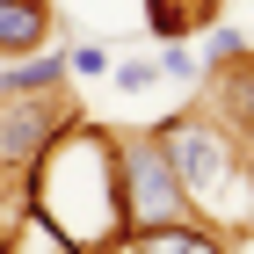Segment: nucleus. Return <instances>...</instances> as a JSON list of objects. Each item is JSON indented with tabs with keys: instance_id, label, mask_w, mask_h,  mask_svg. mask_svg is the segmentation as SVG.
<instances>
[{
	"instance_id": "423d86ee",
	"label": "nucleus",
	"mask_w": 254,
	"mask_h": 254,
	"mask_svg": "<svg viewBox=\"0 0 254 254\" xmlns=\"http://www.w3.org/2000/svg\"><path fill=\"white\" fill-rule=\"evenodd\" d=\"M59 80H65V59H29V65H0V102L7 95H59Z\"/></svg>"
},
{
	"instance_id": "6e6552de",
	"label": "nucleus",
	"mask_w": 254,
	"mask_h": 254,
	"mask_svg": "<svg viewBox=\"0 0 254 254\" xmlns=\"http://www.w3.org/2000/svg\"><path fill=\"white\" fill-rule=\"evenodd\" d=\"M218 102H225V124L254 138V65H225V80H218Z\"/></svg>"
},
{
	"instance_id": "f257e3e1",
	"label": "nucleus",
	"mask_w": 254,
	"mask_h": 254,
	"mask_svg": "<svg viewBox=\"0 0 254 254\" xmlns=\"http://www.w3.org/2000/svg\"><path fill=\"white\" fill-rule=\"evenodd\" d=\"M37 211L51 218V233L87 247V240H117L124 233V175H117V145L87 124H65L37 160Z\"/></svg>"
},
{
	"instance_id": "1a4fd4ad",
	"label": "nucleus",
	"mask_w": 254,
	"mask_h": 254,
	"mask_svg": "<svg viewBox=\"0 0 254 254\" xmlns=\"http://www.w3.org/2000/svg\"><path fill=\"white\" fill-rule=\"evenodd\" d=\"M109 80H117L124 95H145V87H160V65H145V59H131V65H109Z\"/></svg>"
},
{
	"instance_id": "20e7f679",
	"label": "nucleus",
	"mask_w": 254,
	"mask_h": 254,
	"mask_svg": "<svg viewBox=\"0 0 254 254\" xmlns=\"http://www.w3.org/2000/svg\"><path fill=\"white\" fill-rule=\"evenodd\" d=\"M73 117L80 109H65L59 95H7L0 102V160H7V167H29Z\"/></svg>"
},
{
	"instance_id": "0eeeda50",
	"label": "nucleus",
	"mask_w": 254,
	"mask_h": 254,
	"mask_svg": "<svg viewBox=\"0 0 254 254\" xmlns=\"http://www.w3.org/2000/svg\"><path fill=\"white\" fill-rule=\"evenodd\" d=\"M203 15H211V0H153V7H145V29L167 37V44H182Z\"/></svg>"
},
{
	"instance_id": "9d476101",
	"label": "nucleus",
	"mask_w": 254,
	"mask_h": 254,
	"mask_svg": "<svg viewBox=\"0 0 254 254\" xmlns=\"http://www.w3.org/2000/svg\"><path fill=\"white\" fill-rule=\"evenodd\" d=\"M153 65H160V80H196V73H203V65H196V51H182V44H167Z\"/></svg>"
},
{
	"instance_id": "9b49d317",
	"label": "nucleus",
	"mask_w": 254,
	"mask_h": 254,
	"mask_svg": "<svg viewBox=\"0 0 254 254\" xmlns=\"http://www.w3.org/2000/svg\"><path fill=\"white\" fill-rule=\"evenodd\" d=\"M65 65L95 80V73H109V65H117V59H109V44H73V59H65Z\"/></svg>"
},
{
	"instance_id": "f03ea898",
	"label": "nucleus",
	"mask_w": 254,
	"mask_h": 254,
	"mask_svg": "<svg viewBox=\"0 0 254 254\" xmlns=\"http://www.w3.org/2000/svg\"><path fill=\"white\" fill-rule=\"evenodd\" d=\"M160 145H167V160H175L182 203H189L196 218L233 225V233H247V225H254V175H247L240 145L218 131V124L182 117V124H167V131H160Z\"/></svg>"
},
{
	"instance_id": "7ed1b4c3",
	"label": "nucleus",
	"mask_w": 254,
	"mask_h": 254,
	"mask_svg": "<svg viewBox=\"0 0 254 254\" xmlns=\"http://www.w3.org/2000/svg\"><path fill=\"white\" fill-rule=\"evenodd\" d=\"M117 175H124V233H160V225H182V182H175V160L167 145L153 138H131L117 153Z\"/></svg>"
},
{
	"instance_id": "39448f33",
	"label": "nucleus",
	"mask_w": 254,
	"mask_h": 254,
	"mask_svg": "<svg viewBox=\"0 0 254 254\" xmlns=\"http://www.w3.org/2000/svg\"><path fill=\"white\" fill-rule=\"evenodd\" d=\"M51 29H59L51 0H0V59H37Z\"/></svg>"
},
{
	"instance_id": "f8f14e48",
	"label": "nucleus",
	"mask_w": 254,
	"mask_h": 254,
	"mask_svg": "<svg viewBox=\"0 0 254 254\" xmlns=\"http://www.w3.org/2000/svg\"><path fill=\"white\" fill-rule=\"evenodd\" d=\"M240 51H247V37H240V29H218V37H211V65H233Z\"/></svg>"
}]
</instances>
